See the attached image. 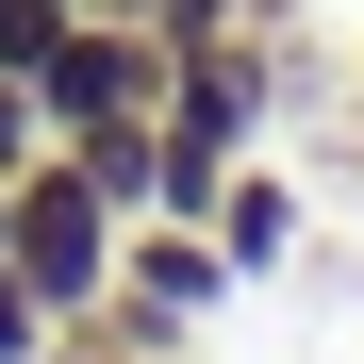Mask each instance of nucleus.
Wrapping results in <instances>:
<instances>
[{
  "label": "nucleus",
  "mask_w": 364,
  "mask_h": 364,
  "mask_svg": "<svg viewBox=\"0 0 364 364\" xmlns=\"http://www.w3.org/2000/svg\"><path fill=\"white\" fill-rule=\"evenodd\" d=\"M17 83H33L50 133H100V116H149V100H166V33H149V17H67Z\"/></svg>",
  "instance_id": "3"
},
{
  "label": "nucleus",
  "mask_w": 364,
  "mask_h": 364,
  "mask_svg": "<svg viewBox=\"0 0 364 364\" xmlns=\"http://www.w3.org/2000/svg\"><path fill=\"white\" fill-rule=\"evenodd\" d=\"M265 116H282V17H249V33H199V50H166V133H182V149L249 166V149H265Z\"/></svg>",
  "instance_id": "2"
},
{
  "label": "nucleus",
  "mask_w": 364,
  "mask_h": 364,
  "mask_svg": "<svg viewBox=\"0 0 364 364\" xmlns=\"http://www.w3.org/2000/svg\"><path fill=\"white\" fill-rule=\"evenodd\" d=\"M33 364H182V348H116V331H50Z\"/></svg>",
  "instance_id": "6"
},
{
  "label": "nucleus",
  "mask_w": 364,
  "mask_h": 364,
  "mask_svg": "<svg viewBox=\"0 0 364 364\" xmlns=\"http://www.w3.org/2000/svg\"><path fill=\"white\" fill-rule=\"evenodd\" d=\"M67 17H83V0H0V67H33V50L67 33Z\"/></svg>",
  "instance_id": "5"
},
{
  "label": "nucleus",
  "mask_w": 364,
  "mask_h": 364,
  "mask_svg": "<svg viewBox=\"0 0 364 364\" xmlns=\"http://www.w3.org/2000/svg\"><path fill=\"white\" fill-rule=\"evenodd\" d=\"M215 249H232V282H265V265H298V182L249 149V166H232L215 182Z\"/></svg>",
  "instance_id": "4"
},
{
  "label": "nucleus",
  "mask_w": 364,
  "mask_h": 364,
  "mask_svg": "<svg viewBox=\"0 0 364 364\" xmlns=\"http://www.w3.org/2000/svg\"><path fill=\"white\" fill-rule=\"evenodd\" d=\"M116 249H133V215L100 199V166H83L67 133H50V149L17 166V182H0V265L33 282V315H50V331H67L83 298L116 282Z\"/></svg>",
  "instance_id": "1"
},
{
  "label": "nucleus",
  "mask_w": 364,
  "mask_h": 364,
  "mask_svg": "<svg viewBox=\"0 0 364 364\" xmlns=\"http://www.w3.org/2000/svg\"><path fill=\"white\" fill-rule=\"evenodd\" d=\"M83 17H149V0H83Z\"/></svg>",
  "instance_id": "7"
}]
</instances>
